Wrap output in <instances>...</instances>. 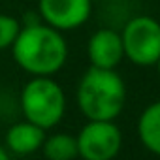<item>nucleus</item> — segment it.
<instances>
[{"mask_svg":"<svg viewBox=\"0 0 160 160\" xmlns=\"http://www.w3.org/2000/svg\"><path fill=\"white\" fill-rule=\"evenodd\" d=\"M21 109L27 121L49 130L64 117V91L49 75H34L21 91Z\"/></svg>","mask_w":160,"mask_h":160,"instance_id":"7ed1b4c3","label":"nucleus"},{"mask_svg":"<svg viewBox=\"0 0 160 160\" xmlns=\"http://www.w3.org/2000/svg\"><path fill=\"white\" fill-rule=\"evenodd\" d=\"M75 138L83 160H113L122 147L121 128L113 121H89Z\"/></svg>","mask_w":160,"mask_h":160,"instance_id":"39448f33","label":"nucleus"},{"mask_svg":"<svg viewBox=\"0 0 160 160\" xmlns=\"http://www.w3.org/2000/svg\"><path fill=\"white\" fill-rule=\"evenodd\" d=\"M138 136L143 147L160 156V100L149 104L138 121Z\"/></svg>","mask_w":160,"mask_h":160,"instance_id":"1a4fd4ad","label":"nucleus"},{"mask_svg":"<svg viewBox=\"0 0 160 160\" xmlns=\"http://www.w3.org/2000/svg\"><path fill=\"white\" fill-rule=\"evenodd\" d=\"M42 151L47 160H73L79 156L77 138L73 134H66V132L47 136L42 145Z\"/></svg>","mask_w":160,"mask_h":160,"instance_id":"9d476101","label":"nucleus"},{"mask_svg":"<svg viewBox=\"0 0 160 160\" xmlns=\"http://www.w3.org/2000/svg\"><path fill=\"white\" fill-rule=\"evenodd\" d=\"M77 106L89 121H115L126 102V87L115 70L91 66L77 83Z\"/></svg>","mask_w":160,"mask_h":160,"instance_id":"f03ea898","label":"nucleus"},{"mask_svg":"<svg viewBox=\"0 0 160 160\" xmlns=\"http://www.w3.org/2000/svg\"><path fill=\"white\" fill-rule=\"evenodd\" d=\"M12 53L17 66L25 72L32 75H53L64 66L68 45L60 30L45 23H32L21 27Z\"/></svg>","mask_w":160,"mask_h":160,"instance_id":"f257e3e1","label":"nucleus"},{"mask_svg":"<svg viewBox=\"0 0 160 160\" xmlns=\"http://www.w3.org/2000/svg\"><path fill=\"white\" fill-rule=\"evenodd\" d=\"M87 55L91 60V66L104 68V70H115L121 60L124 58V47L121 32L113 28H100L96 30L87 43Z\"/></svg>","mask_w":160,"mask_h":160,"instance_id":"0eeeda50","label":"nucleus"},{"mask_svg":"<svg viewBox=\"0 0 160 160\" xmlns=\"http://www.w3.org/2000/svg\"><path fill=\"white\" fill-rule=\"evenodd\" d=\"M124 57L136 66H154L160 58V23L149 15L130 19L122 32Z\"/></svg>","mask_w":160,"mask_h":160,"instance_id":"20e7f679","label":"nucleus"},{"mask_svg":"<svg viewBox=\"0 0 160 160\" xmlns=\"http://www.w3.org/2000/svg\"><path fill=\"white\" fill-rule=\"evenodd\" d=\"M154 66H156V70H158V75H160V58H158V62H156Z\"/></svg>","mask_w":160,"mask_h":160,"instance_id":"ddd939ff","label":"nucleus"},{"mask_svg":"<svg viewBox=\"0 0 160 160\" xmlns=\"http://www.w3.org/2000/svg\"><path fill=\"white\" fill-rule=\"evenodd\" d=\"M0 160H10V154H8V151L0 145Z\"/></svg>","mask_w":160,"mask_h":160,"instance_id":"f8f14e48","label":"nucleus"},{"mask_svg":"<svg viewBox=\"0 0 160 160\" xmlns=\"http://www.w3.org/2000/svg\"><path fill=\"white\" fill-rule=\"evenodd\" d=\"M40 17L57 30H73L87 23L92 10V0H40Z\"/></svg>","mask_w":160,"mask_h":160,"instance_id":"423d86ee","label":"nucleus"},{"mask_svg":"<svg viewBox=\"0 0 160 160\" xmlns=\"http://www.w3.org/2000/svg\"><path fill=\"white\" fill-rule=\"evenodd\" d=\"M19 30H21V23L15 17L0 13V51L13 45Z\"/></svg>","mask_w":160,"mask_h":160,"instance_id":"9b49d317","label":"nucleus"},{"mask_svg":"<svg viewBox=\"0 0 160 160\" xmlns=\"http://www.w3.org/2000/svg\"><path fill=\"white\" fill-rule=\"evenodd\" d=\"M43 141H45V130L27 119L23 122H15L6 132V147L10 152L17 156H27L30 152H36L38 149H42Z\"/></svg>","mask_w":160,"mask_h":160,"instance_id":"6e6552de","label":"nucleus"}]
</instances>
